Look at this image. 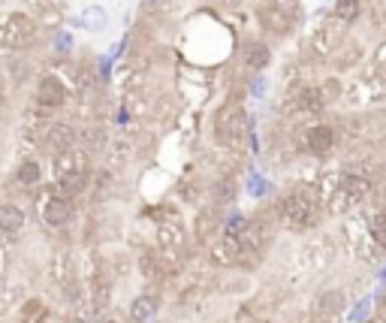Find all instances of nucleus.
Segmentation results:
<instances>
[{"label": "nucleus", "mask_w": 386, "mask_h": 323, "mask_svg": "<svg viewBox=\"0 0 386 323\" xmlns=\"http://www.w3.org/2000/svg\"><path fill=\"white\" fill-rule=\"evenodd\" d=\"M371 194V182L368 178H362V175H347L344 178V196H347V203H362Z\"/></svg>", "instance_id": "obj_12"}, {"label": "nucleus", "mask_w": 386, "mask_h": 323, "mask_svg": "<svg viewBox=\"0 0 386 323\" xmlns=\"http://www.w3.org/2000/svg\"><path fill=\"white\" fill-rule=\"evenodd\" d=\"M25 227V209L16 203H4L0 206V230L4 233H21Z\"/></svg>", "instance_id": "obj_9"}, {"label": "nucleus", "mask_w": 386, "mask_h": 323, "mask_svg": "<svg viewBox=\"0 0 386 323\" xmlns=\"http://www.w3.org/2000/svg\"><path fill=\"white\" fill-rule=\"evenodd\" d=\"M64 85L54 79V76H42V79L37 82V103L42 109H58L64 106Z\"/></svg>", "instance_id": "obj_5"}, {"label": "nucleus", "mask_w": 386, "mask_h": 323, "mask_svg": "<svg viewBox=\"0 0 386 323\" xmlns=\"http://www.w3.org/2000/svg\"><path fill=\"white\" fill-rule=\"evenodd\" d=\"M157 308H160V303H157V296H136L133 303H130V320L133 323H148L154 315H157Z\"/></svg>", "instance_id": "obj_8"}, {"label": "nucleus", "mask_w": 386, "mask_h": 323, "mask_svg": "<svg viewBox=\"0 0 386 323\" xmlns=\"http://www.w3.org/2000/svg\"><path fill=\"white\" fill-rule=\"evenodd\" d=\"M85 184H88V175L82 170H73V172H64L58 175V194L61 196H76V194H82L85 191Z\"/></svg>", "instance_id": "obj_11"}, {"label": "nucleus", "mask_w": 386, "mask_h": 323, "mask_svg": "<svg viewBox=\"0 0 386 323\" xmlns=\"http://www.w3.org/2000/svg\"><path fill=\"white\" fill-rule=\"evenodd\" d=\"M247 224H251V221H247L245 215H233V218H226L223 221V233H226V236H242V233H245V227Z\"/></svg>", "instance_id": "obj_17"}, {"label": "nucleus", "mask_w": 386, "mask_h": 323, "mask_svg": "<svg viewBox=\"0 0 386 323\" xmlns=\"http://www.w3.org/2000/svg\"><path fill=\"white\" fill-rule=\"evenodd\" d=\"M305 142H308V151L317 154V158H326L329 151L335 148V130L329 124H314L308 127V136H305Z\"/></svg>", "instance_id": "obj_6"}, {"label": "nucleus", "mask_w": 386, "mask_h": 323, "mask_svg": "<svg viewBox=\"0 0 386 323\" xmlns=\"http://www.w3.org/2000/svg\"><path fill=\"white\" fill-rule=\"evenodd\" d=\"M54 46H58V52H66L73 46V40H70V33H58V40H54Z\"/></svg>", "instance_id": "obj_23"}, {"label": "nucleus", "mask_w": 386, "mask_h": 323, "mask_svg": "<svg viewBox=\"0 0 386 323\" xmlns=\"http://www.w3.org/2000/svg\"><path fill=\"white\" fill-rule=\"evenodd\" d=\"M271 61V52L269 46H263V42H254V46H247V54H245V64L251 66V70H263V66Z\"/></svg>", "instance_id": "obj_15"}, {"label": "nucleus", "mask_w": 386, "mask_h": 323, "mask_svg": "<svg viewBox=\"0 0 386 323\" xmlns=\"http://www.w3.org/2000/svg\"><path fill=\"white\" fill-rule=\"evenodd\" d=\"M76 146V130L70 124H52L49 127V136H45V148H49V154H70Z\"/></svg>", "instance_id": "obj_4"}, {"label": "nucleus", "mask_w": 386, "mask_h": 323, "mask_svg": "<svg viewBox=\"0 0 386 323\" xmlns=\"http://www.w3.org/2000/svg\"><path fill=\"white\" fill-rule=\"evenodd\" d=\"M251 133V121L242 112V106H226L218 115V139L223 146H242V139Z\"/></svg>", "instance_id": "obj_2"}, {"label": "nucleus", "mask_w": 386, "mask_h": 323, "mask_svg": "<svg viewBox=\"0 0 386 323\" xmlns=\"http://www.w3.org/2000/svg\"><path fill=\"white\" fill-rule=\"evenodd\" d=\"M371 236H374V242H378L380 248H386V215H374L371 218Z\"/></svg>", "instance_id": "obj_20"}, {"label": "nucleus", "mask_w": 386, "mask_h": 323, "mask_svg": "<svg viewBox=\"0 0 386 323\" xmlns=\"http://www.w3.org/2000/svg\"><path fill=\"white\" fill-rule=\"evenodd\" d=\"M380 278H383V281H386V266H383V272H380Z\"/></svg>", "instance_id": "obj_25"}, {"label": "nucleus", "mask_w": 386, "mask_h": 323, "mask_svg": "<svg viewBox=\"0 0 386 323\" xmlns=\"http://www.w3.org/2000/svg\"><path fill=\"white\" fill-rule=\"evenodd\" d=\"M100 323H112V320H100Z\"/></svg>", "instance_id": "obj_26"}, {"label": "nucleus", "mask_w": 386, "mask_h": 323, "mask_svg": "<svg viewBox=\"0 0 386 323\" xmlns=\"http://www.w3.org/2000/svg\"><path fill=\"white\" fill-rule=\"evenodd\" d=\"M40 178H42V172H40V163L37 160H25V163L18 166V172H16V182L21 187H37Z\"/></svg>", "instance_id": "obj_14"}, {"label": "nucleus", "mask_w": 386, "mask_h": 323, "mask_svg": "<svg viewBox=\"0 0 386 323\" xmlns=\"http://www.w3.org/2000/svg\"><path fill=\"white\" fill-rule=\"evenodd\" d=\"M281 211H283V218H287V224H293V227H311L317 221V203L311 199L308 191H299V187L283 196Z\"/></svg>", "instance_id": "obj_1"}, {"label": "nucleus", "mask_w": 386, "mask_h": 323, "mask_svg": "<svg viewBox=\"0 0 386 323\" xmlns=\"http://www.w3.org/2000/svg\"><path fill=\"white\" fill-rule=\"evenodd\" d=\"M214 199H218V203H233V199H235V184H233V178H221L218 187H214Z\"/></svg>", "instance_id": "obj_18"}, {"label": "nucleus", "mask_w": 386, "mask_h": 323, "mask_svg": "<svg viewBox=\"0 0 386 323\" xmlns=\"http://www.w3.org/2000/svg\"><path fill=\"white\" fill-rule=\"evenodd\" d=\"M323 106H326V94L320 91V88H305V91L299 94V109L302 112H323Z\"/></svg>", "instance_id": "obj_13"}, {"label": "nucleus", "mask_w": 386, "mask_h": 323, "mask_svg": "<svg viewBox=\"0 0 386 323\" xmlns=\"http://www.w3.org/2000/svg\"><path fill=\"white\" fill-rule=\"evenodd\" d=\"M341 308H344V296L338 290H326L320 299H317V315H320L326 323L341 315Z\"/></svg>", "instance_id": "obj_10"}, {"label": "nucleus", "mask_w": 386, "mask_h": 323, "mask_svg": "<svg viewBox=\"0 0 386 323\" xmlns=\"http://www.w3.org/2000/svg\"><path fill=\"white\" fill-rule=\"evenodd\" d=\"M371 305H374V299L371 296H365V299H362V303H356L353 308H350V323H362V320H365L368 317V311H371Z\"/></svg>", "instance_id": "obj_19"}, {"label": "nucleus", "mask_w": 386, "mask_h": 323, "mask_svg": "<svg viewBox=\"0 0 386 323\" xmlns=\"http://www.w3.org/2000/svg\"><path fill=\"white\" fill-rule=\"evenodd\" d=\"M76 25H82L90 33H100V30H106V25H109V13L100 4H90V6L82 9V16H78Z\"/></svg>", "instance_id": "obj_7"}, {"label": "nucleus", "mask_w": 386, "mask_h": 323, "mask_svg": "<svg viewBox=\"0 0 386 323\" xmlns=\"http://www.w3.org/2000/svg\"><path fill=\"white\" fill-rule=\"evenodd\" d=\"M362 323H386V317H378V320H374V317L368 320V317H365V320H362Z\"/></svg>", "instance_id": "obj_24"}, {"label": "nucleus", "mask_w": 386, "mask_h": 323, "mask_svg": "<svg viewBox=\"0 0 386 323\" xmlns=\"http://www.w3.org/2000/svg\"><path fill=\"white\" fill-rule=\"evenodd\" d=\"M70 218H73L70 196L54 194V196H49V199L42 203V221H45L49 227H64V224H70Z\"/></svg>", "instance_id": "obj_3"}, {"label": "nucleus", "mask_w": 386, "mask_h": 323, "mask_svg": "<svg viewBox=\"0 0 386 323\" xmlns=\"http://www.w3.org/2000/svg\"><path fill=\"white\" fill-rule=\"evenodd\" d=\"M335 16L350 25V21H356L359 16V0H335Z\"/></svg>", "instance_id": "obj_16"}, {"label": "nucleus", "mask_w": 386, "mask_h": 323, "mask_svg": "<svg viewBox=\"0 0 386 323\" xmlns=\"http://www.w3.org/2000/svg\"><path fill=\"white\" fill-rule=\"evenodd\" d=\"M0 106H4V97H0Z\"/></svg>", "instance_id": "obj_27"}, {"label": "nucleus", "mask_w": 386, "mask_h": 323, "mask_svg": "<svg viewBox=\"0 0 386 323\" xmlns=\"http://www.w3.org/2000/svg\"><path fill=\"white\" fill-rule=\"evenodd\" d=\"M247 191H251L254 196H263V194L269 191V184H266L259 175H251V182H247Z\"/></svg>", "instance_id": "obj_21"}, {"label": "nucleus", "mask_w": 386, "mask_h": 323, "mask_svg": "<svg viewBox=\"0 0 386 323\" xmlns=\"http://www.w3.org/2000/svg\"><path fill=\"white\" fill-rule=\"evenodd\" d=\"M247 88H251V94L259 100V97H266V76H254V79H251V85H247Z\"/></svg>", "instance_id": "obj_22"}]
</instances>
